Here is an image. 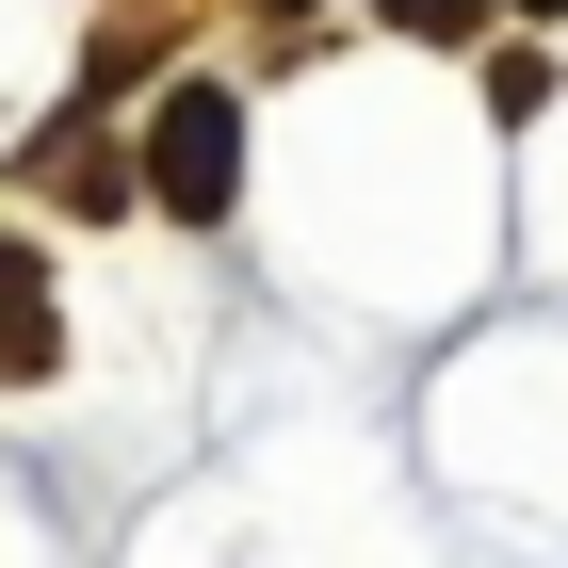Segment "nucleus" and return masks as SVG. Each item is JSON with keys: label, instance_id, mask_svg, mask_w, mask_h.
I'll list each match as a JSON object with an SVG mask.
<instances>
[{"label": "nucleus", "instance_id": "obj_1", "mask_svg": "<svg viewBox=\"0 0 568 568\" xmlns=\"http://www.w3.org/2000/svg\"><path fill=\"white\" fill-rule=\"evenodd\" d=\"M146 195L195 212V227L244 195V98H227V82H179V98H163V131H146Z\"/></svg>", "mask_w": 568, "mask_h": 568}, {"label": "nucleus", "instance_id": "obj_2", "mask_svg": "<svg viewBox=\"0 0 568 568\" xmlns=\"http://www.w3.org/2000/svg\"><path fill=\"white\" fill-rule=\"evenodd\" d=\"M49 342H65V325H49V293H33V261L0 244V374H49Z\"/></svg>", "mask_w": 568, "mask_h": 568}, {"label": "nucleus", "instance_id": "obj_3", "mask_svg": "<svg viewBox=\"0 0 568 568\" xmlns=\"http://www.w3.org/2000/svg\"><path fill=\"white\" fill-rule=\"evenodd\" d=\"M471 17H487V0H390V33H438V49L471 33Z\"/></svg>", "mask_w": 568, "mask_h": 568}, {"label": "nucleus", "instance_id": "obj_4", "mask_svg": "<svg viewBox=\"0 0 568 568\" xmlns=\"http://www.w3.org/2000/svg\"><path fill=\"white\" fill-rule=\"evenodd\" d=\"M536 17H568V0H536Z\"/></svg>", "mask_w": 568, "mask_h": 568}]
</instances>
